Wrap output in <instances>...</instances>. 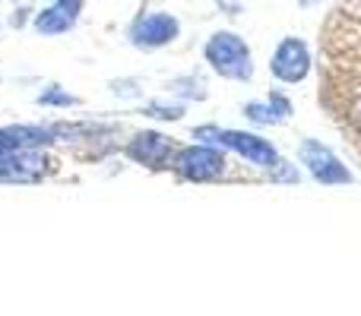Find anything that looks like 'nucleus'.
I'll return each instance as SVG.
<instances>
[{
	"mask_svg": "<svg viewBox=\"0 0 361 316\" xmlns=\"http://www.w3.org/2000/svg\"><path fill=\"white\" fill-rule=\"evenodd\" d=\"M301 161H305L307 171H311L314 180H320V184H349L352 180L349 168L333 156L324 143H317V139H305V146H301Z\"/></svg>",
	"mask_w": 361,
	"mask_h": 316,
	"instance_id": "nucleus-4",
	"label": "nucleus"
},
{
	"mask_svg": "<svg viewBox=\"0 0 361 316\" xmlns=\"http://www.w3.org/2000/svg\"><path fill=\"white\" fill-rule=\"evenodd\" d=\"M269 171H273V180H298V171L292 165H286V161H276Z\"/></svg>",
	"mask_w": 361,
	"mask_h": 316,
	"instance_id": "nucleus-14",
	"label": "nucleus"
},
{
	"mask_svg": "<svg viewBox=\"0 0 361 316\" xmlns=\"http://www.w3.org/2000/svg\"><path fill=\"white\" fill-rule=\"evenodd\" d=\"M178 171L187 180H212L225 171V156L209 146H190L178 156Z\"/></svg>",
	"mask_w": 361,
	"mask_h": 316,
	"instance_id": "nucleus-5",
	"label": "nucleus"
},
{
	"mask_svg": "<svg viewBox=\"0 0 361 316\" xmlns=\"http://www.w3.org/2000/svg\"><path fill=\"white\" fill-rule=\"evenodd\" d=\"M171 152H175V146H171L169 137H162V133H137V137L130 139V146H127V156L133 161H140V165L146 168H165L171 158Z\"/></svg>",
	"mask_w": 361,
	"mask_h": 316,
	"instance_id": "nucleus-9",
	"label": "nucleus"
},
{
	"mask_svg": "<svg viewBox=\"0 0 361 316\" xmlns=\"http://www.w3.org/2000/svg\"><path fill=\"white\" fill-rule=\"evenodd\" d=\"M197 139H209V143H219L225 149H235L241 158H247L250 165L260 168H273L279 156H276L273 143H267L263 137H254V133H241V130H219V127H200L193 133Z\"/></svg>",
	"mask_w": 361,
	"mask_h": 316,
	"instance_id": "nucleus-2",
	"label": "nucleus"
},
{
	"mask_svg": "<svg viewBox=\"0 0 361 316\" xmlns=\"http://www.w3.org/2000/svg\"><path fill=\"white\" fill-rule=\"evenodd\" d=\"M206 61L212 63V70L228 80H250L254 73V63H250V51L231 32H219L206 42Z\"/></svg>",
	"mask_w": 361,
	"mask_h": 316,
	"instance_id": "nucleus-1",
	"label": "nucleus"
},
{
	"mask_svg": "<svg viewBox=\"0 0 361 316\" xmlns=\"http://www.w3.org/2000/svg\"><path fill=\"white\" fill-rule=\"evenodd\" d=\"M76 13H80V0H57L54 6H48L44 13L35 16V29L44 35H57V32H67L76 23Z\"/></svg>",
	"mask_w": 361,
	"mask_h": 316,
	"instance_id": "nucleus-10",
	"label": "nucleus"
},
{
	"mask_svg": "<svg viewBox=\"0 0 361 316\" xmlns=\"http://www.w3.org/2000/svg\"><path fill=\"white\" fill-rule=\"evenodd\" d=\"M305 4H311V0H305Z\"/></svg>",
	"mask_w": 361,
	"mask_h": 316,
	"instance_id": "nucleus-15",
	"label": "nucleus"
},
{
	"mask_svg": "<svg viewBox=\"0 0 361 316\" xmlns=\"http://www.w3.org/2000/svg\"><path fill=\"white\" fill-rule=\"evenodd\" d=\"M130 38L140 48H162L178 38V19L169 13H149L130 29Z\"/></svg>",
	"mask_w": 361,
	"mask_h": 316,
	"instance_id": "nucleus-8",
	"label": "nucleus"
},
{
	"mask_svg": "<svg viewBox=\"0 0 361 316\" xmlns=\"http://www.w3.org/2000/svg\"><path fill=\"white\" fill-rule=\"evenodd\" d=\"M57 143L54 127H32V124H16L0 130V156H10L19 149H42V146Z\"/></svg>",
	"mask_w": 361,
	"mask_h": 316,
	"instance_id": "nucleus-7",
	"label": "nucleus"
},
{
	"mask_svg": "<svg viewBox=\"0 0 361 316\" xmlns=\"http://www.w3.org/2000/svg\"><path fill=\"white\" fill-rule=\"evenodd\" d=\"M38 105H57V108H73V105H80V99H73V95H67L63 89H57V86H51V89H44L42 92V99H38Z\"/></svg>",
	"mask_w": 361,
	"mask_h": 316,
	"instance_id": "nucleus-12",
	"label": "nucleus"
},
{
	"mask_svg": "<svg viewBox=\"0 0 361 316\" xmlns=\"http://www.w3.org/2000/svg\"><path fill=\"white\" fill-rule=\"evenodd\" d=\"M273 73L279 76L282 82H298L307 76V70H311V54H307L305 42H298V38H286V42L276 48L273 54Z\"/></svg>",
	"mask_w": 361,
	"mask_h": 316,
	"instance_id": "nucleus-6",
	"label": "nucleus"
},
{
	"mask_svg": "<svg viewBox=\"0 0 361 316\" xmlns=\"http://www.w3.org/2000/svg\"><path fill=\"white\" fill-rule=\"evenodd\" d=\"M244 114H247L250 120H257V124H282V120L292 114V105H288V99H282V95H269L267 105H247L244 108Z\"/></svg>",
	"mask_w": 361,
	"mask_h": 316,
	"instance_id": "nucleus-11",
	"label": "nucleus"
},
{
	"mask_svg": "<svg viewBox=\"0 0 361 316\" xmlns=\"http://www.w3.org/2000/svg\"><path fill=\"white\" fill-rule=\"evenodd\" d=\"M146 114H149V118H162V120H178L184 111H180V105H171V108L169 105H149Z\"/></svg>",
	"mask_w": 361,
	"mask_h": 316,
	"instance_id": "nucleus-13",
	"label": "nucleus"
},
{
	"mask_svg": "<svg viewBox=\"0 0 361 316\" xmlns=\"http://www.w3.org/2000/svg\"><path fill=\"white\" fill-rule=\"evenodd\" d=\"M48 156H42L38 149H19L10 156H0V180H13V184H32V180H42L51 171Z\"/></svg>",
	"mask_w": 361,
	"mask_h": 316,
	"instance_id": "nucleus-3",
	"label": "nucleus"
}]
</instances>
